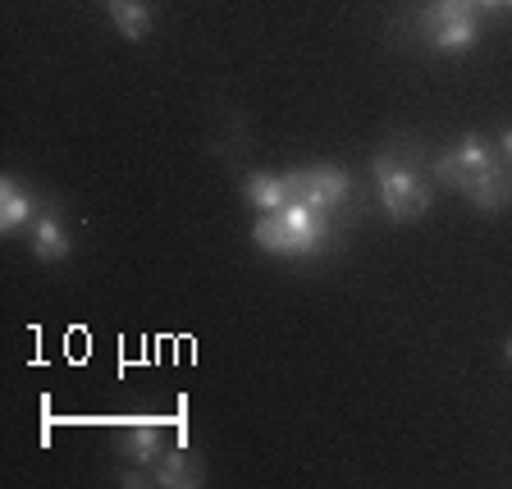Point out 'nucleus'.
<instances>
[{
  "mask_svg": "<svg viewBox=\"0 0 512 489\" xmlns=\"http://www.w3.org/2000/svg\"><path fill=\"white\" fill-rule=\"evenodd\" d=\"M371 174H375V192H380V206L389 211V220L412 224L430 211V183L421 179V170L398 160V151H380Z\"/></svg>",
  "mask_w": 512,
  "mask_h": 489,
  "instance_id": "1",
  "label": "nucleus"
},
{
  "mask_svg": "<svg viewBox=\"0 0 512 489\" xmlns=\"http://www.w3.org/2000/svg\"><path fill=\"white\" fill-rule=\"evenodd\" d=\"M119 453L138 467H156V458L165 453V435H160V426H128L119 439Z\"/></svg>",
  "mask_w": 512,
  "mask_h": 489,
  "instance_id": "11",
  "label": "nucleus"
},
{
  "mask_svg": "<svg viewBox=\"0 0 512 489\" xmlns=\"http://www.w3.org/2000/svg\"><path fill=\"white\" fill-rule=\"evenodd\" d=\"M499 151H503V160H508V165H512V128H508V133H503V138H499Z\"/></svg>",
  "mask_w": 512,
  "mask_h": 489,
  "instance_id": "14",
  "label": "nucleus"
},
{
  "mask_svg": "<svg viewBox=\"0 0 512 489\" xmlns=\"http://www.w3.org/2000/svg\"><path fill=\"white\" fill-rule=\"evenodd\" d=\"M106 14L128 42H147L151 23H156V14H151L147 0H106Z\"/></svg>",
  "mask_w": 512,
  "mask_h": 489,
  "instance_id": "10",
  "label": "nucleus"
},
{
  "mask_svg": "<svg viewBox=\"0 0 512 489\" xmlns=\"http://www.w3.org/2000/svg\"><path fill=\"white\" fill-rule=\"evenodd\" d=\"M288 188H293V197L298 202H307L311 211H325L330 215L339 202H348V174L334 170V165H316V170H298V174H288Z\"/></svg>",
  "mask_w": 512,
  "mask_h": 489,
  "instance_id": "4",
  "label": "nucleus"
},
{
  "mask_svg": "<svg viewBox=\"0 0 512 489\" xmlns=\"http://www.w3.org/2000/svg\"><path fill=\"white\" fill-rule=\"evenodd\" d=\"M37 220V202L32 192H23L19 179H0V229L5 234H23Z\"/></svg>",
  "mask_w": 512,
  "mask_h": 489,
  "instance_id": "8",
  "label": "nucleus"
},
{
  "mask_svg": "<svg viewBox=\"0 0 512 489\" xmlns=\"http://www.w3.org/2000/svg\"><path fill=\"white\" fill-rule=\"evenodd\" d=\"M252 243L261 247V252L270 256H298V238H293V229L284 224V215H261V220L252 224Z\"/></svg>",
  "mask_w": 512,
  "mask_h": 489,
  "instance_id": "12",
  "label": "nucleus"
},
{
  "mask_svg": "<svg viewBox=\"0 0 512 489\" xmlns=\"http://www.w3.org/2000/svg\"><path fill=\"white\" fill-rule=\"evenodd\" d=\"M421 37L439 55H462L480 42V10L476 0H430L421 10Z\"/></svg>",
  "mask_w": 512,
  "mask_h": 489,
  "instance_id": "2",
  "label": "nucleus"
},
{
  "mask_svg": "<svg viewBox=\"0 0 512 489\" xmlns=\"http://www.w3.org/2000/svg\"><path fill=\"white\" fill-rule=\"evenodd\" d=\"M69 247H74V238H69V229H64V220L55 211H42L32 220V252H37V261H64Z\"/></svg>",
  "mask_w": 512,
  "mask_h": 489,
  "instance_id": "9",
  "label": "nucleus"
},
{
  "mask_svg": "<svg viewBox=\"0 0 512 489\" xmlns=\"http://www.w3.org/2000/svg\"><path fill=\"white\" fill-rule=\"evenodd\" d=\"M462 197H467L476 211H503V206L512 202V165L508 160H503V165H490Z\"/></svg>",
  "mask_w": 512,
  "mask_h": 489,
  "instance_id": "5",
  "label": "nucleus"
},
{
  "mask_svg": "<svg viewBox=\"0 0 512 489\" xmlns=\"http://www.w3.org/2000/svg\"><path fill=\"white\" fill-rule=\"evenodd\" d=\"M490 165H499V156H494V147L485 138H476V133H467V138H458L453 147L439 156V165H435V174H439V183L444 188H453V192H467L471 183L480 179V174L490 170Z\"/></svg>",
  "mask_w": 512,
  "mask_h": 489,
  "instance_id": "3",
  "label": "nucleus"
},
{
  "mask_svg": "<svg viewBox=\"0 0 512 489\" xmlns=\"http://www.w3.org/2000/svg\"><path fill=\"white\" fill-rule=\"evenodd\" d=\"M243 197L256 206V215H275L293 202V188H288V174H247Z\"/></svg>",
  "mask_w": 512,
  "mask_h": 489,
  "instance_id": "6",
  "label": "nucleus"
},
{
  "mask_svg": "<svg viewBox=\"0 0 512 489\" xmlns=\"http://www.w3.org/2000/svg\"><path fill=\"white\" fill-rule=\"evenodd\" d=\"M151 485H165V489H197L202 485V467L188 458V448H165L151 467Z\"/></svg>",
  "mask_w": 512,
  "mask_h": 489,
  "instance_id": "7",
  "label": "nucleus"
},
{
  "mask_svg": "<svg viewBox=\"0 0 512 489\" xmlns=\"http://www.w3.org/2000/svg\"><path fill=\"white\" fill-rule=\"evenodd\" d=\"M480 14H494V19H503V14H512V0H476Z\"/></svg>",
  "mask_w": 512,
  "mask_h": 489,
  "instance_id": "13",
  "label": "nucleus"
}]
</instances>
